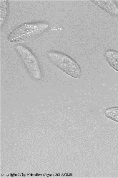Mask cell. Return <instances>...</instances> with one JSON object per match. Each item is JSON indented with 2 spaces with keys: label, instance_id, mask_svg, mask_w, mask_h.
<instances>
[{
  "label": "cell",
  "instance_id": "obj_11",
  "mask_svg": "<svg viewBox=\"0 0 118 178\" xmlns=\"http://www.w3.org/2000/svg\"><path fill=\"white\" fill-rule=\"evenodd\" d=\"M46 176H47L48 177H49V174H46Z\"/></svg>",
  "mask_w": 118,
  "mask_h": 178
},
{
  "label": "cell",
  "instance_id": "obj_13",
  "mask_svg": "<svg viewBox=\"0 0 118 178\" xmlns=\"http://www.w3.org/2000/svg\"><path fill=\"white\" fill-rule=\"evenodd\" d=\"M49 175H50V176H51V174H49Z\"/></svg>",
  "mask_w": 118,
  "mask_h": 178
},
{
  "label": "cell",
  "instance_id": "obj_6",
  "mask_svg": "<svg viewBox=\"0 0 118 178\" xmlns=\"http://www.w3.org/2000/svg\"><path fill=\"white\" fill-rule=\"evenodd\" d=\"M104 56L109 65L118 72V51L109 49L104 53Z\"/></svg>",
  "mask_w": 118,
  "mask_h": 178
},
{
  "label": "cell",
  "instance_id": "obj_15",
  "mask_svg": "<svg viewBox=\"0 0 118 178\" xmlns=\"http://www.w3.org/2000/svg\"><path fill=\"white\" fill-rule=\"evenodd\" d=\"M35 176H36V174H35Z\"/></svg>",
  "mask_w": 118,
  "mask_h": 178
},
{
  "label": "cell",
  "instance_id": "obj_12",
  "mask_svg": "<svg viewBox=\"0 0 118 178\" xmlns=\"http://www.w3.org/2000/svg\"><path fill=\"white\" fill-rule=\"evenodd\" d=\"M15 174H14V176H15Z\"/></svg>",
  "mask_w": 118,
  "mask_h": 178
},
{
  "label": "cell",
  "instance_id": "obj_2",
  "mask_svg": "<svg viewBox=\"0 0 118 178\" xmlns=\"http://www.w3.org/2000/svg\"><path fill=\"white\" fill-rule=\"evenodd\" d=\"M16 49L30 75L34 79L40 80L41 78V73L36 56L29 49L21 44L16 46Z\"/></svg>",
  "mask_w": 118,
  "mask_h": 178
},
{
  "label": "cell",
  "instance_id": "obj_4",
  "mask_svg": "<svg viewBox=\"0 0 118 178\" xmlns=\"http://www.w3.org/2000/svg\"><path fill=\"white\" fill-rule=\"evenodd\" d=\"M102 9L113 16L118 15V6L114 0H91Z\"/></svg>",
  "mask_w": 118,
  "mask_h": 178
},
{
  "label": "cell",
  "instance_id": "obj_7",
  "mask_svg": "<svg viewBox=\"0 0 118 178\" xmlns=\"http://www.w3.org/2000/svg\"><path fill=\"white\" fill-rule=\"evenodd\" d=\"M8 1H0V23L1 26L4 23L7 17L8 11L9 6Z\"/></svg>",
  "mask_w": 118,
  "mask_h": 178
},
{
  "label": "cell",
  "instance_id": "obj_9",
  "mask_svg": "<svg viewBox=\"0 0 118 178\" xmlns=\"http://www.w3.org/2000/svg\"><path fill=\"white\" fill-rule=\"evenodd\" d=\"M46 174L45 173H44V176H46Z\"/></svg>",
  "mask_w": 118,
  "mask_h": 178
},
{
  "label": "cell",
  "instance_id": "obj_1",
  "mask_svg": "<svg viewBox=\"0 0 118 178\" xmlns=\"http://www.w3.org/2000/svg\"><path fill=\"white\" fill-rule=\"evenodd\" d=\"M49 59L57 67L68 75L75 78L82 75L80 68L76 61L67 54L52 51L48 54Z\"/></svg>",
  "mask_w": 118,
  "mask_h": 178
},
{
  "label": "cell",
  "instance_id": "obj_10",
  "mask_svg": "<svg viewBox=\"0 0 118 178\" xmlns=\"http://www.w3.org/2000/svg\"><path fill=\"white\" fill-rule=\"evenodd\" d=\"M29 176H31V174L30 173L29 174Z\"/></svg>",
  "mask_w": 118,
  "mask_h": 178
},
{
  "label": "cell",
  "instance_id": "obj_8",
  "mask_svg": "<svg viewBox=\"0 0 118 178\" xmlns=\"http://www.w3.org/2000/svg\"><path fill=\"white\" fill-rule=\"evenodd\" d=\"M18 175L19 176H20V175H21V174L20 173H19L18 174Z\"/></svg>",
  "mask_w": 118,
  "mask_h": 178
},
{
  "label": "cell",
  "instance_id": "obj_14",
  "mask_svg": "<svg viewBox=\"0 0 118 178\" xmlns=\"http://www.w3.org/2000/svg\"><path fill=\"white\" fill-rule=\"evenodd\" d=\"M3 174H1V176H3Z\"/></svg>",
  "mask_w": 118,
  "mask_h": 178
},
{
  "label": "cell",
  "instance_id": "obj_5",
  "mask_svg": "<svg viewBox=\"0 0 118 178\" xmlns=\"http://www.w3.org/2000/svg\"><path fill=\"white\" fill-rule=\"evenodd\" d=\"M29 35L31 37L41 34L49 27V24L45 22L25 23Z\"/></svg>",
  "mask_w": 118,
  "mask_h": 178
},
{
  "label": "cell",
  "instance_id": "obj_3",
  "mask_svg": "<svg viewBox=\"0 0 118 178\" xmlns=\"http://www.w3.org/2000/svg\"><path fill=\"white\" fill-rule=\"evenodd\" d=\"M31 39L25 23L12 31L8 38V41L12 43L23 42Z\"/></svg>",
  "mask_w": 118,
  "mask_h": 178
}]
</instances>
